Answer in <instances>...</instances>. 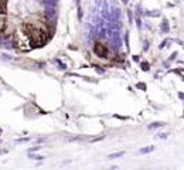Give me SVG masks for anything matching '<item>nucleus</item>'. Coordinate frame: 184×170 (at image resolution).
Masks as SVG:
<instances>
[{
    "label": "nucleus",
    "instance_id": "2",
    "mask_svg": "<svg viewBox=\"0 0 184 170\" xmlns=\"http://www.w3.org/2000/svg\"><path fill=\"white\" fill-rule=\"evenodd\" d=\"M93 51H95V54H96L98 57H101V58H106L109 50H108V47H106L105 44L95 43V45H93Z\"/></svg>",
    "mask_w": 184,
    "mask_h": 170
},
{
    "label": "nucleus",
    "instance_id": "1",
    "mask_svg": "<svg viewBox=\"0 0 184 170\" xmlns=\"http://www.w3.org/2000/svg\"><path fill=\"white\" fill-rule=\"evenodd\" d=\"M50 27L44 17L31 16L18 26L16 31V44L21 50H33L41 47L50 38Z\"/></svg>",
    "mask_w": 184,
    "mask_h": 170
},
{
    "label": "nucleus",
    "instance_id": "6",
    "mask_svg": "<svg viewBox=\"0 0 184 170\" xmlns=\"http://www.w3.org/2000/svg\"><path fill=\"white\" fill-rule=\"evenodd\" d=\"M163 123L162 122H156V123H152V125H150V128H159V126H162Z\"/></svg>",
    "mask_w": 184,
    "mask_h": 170
},
{
    "label": "nucleus",
    "instance_id": "4",
    "mask_svg": "<svg viewBox=\"0 0 184 170\" xmlns=\"http://www.w3.org/2000/svg\"><path fill=\"white\" fill-rule=\"evenodd\" d=\"M125 155V152H118V153H112V155H109V159H115V157H120Z\"/></svg>",
    "mask_w": 184,
    "mask_h": 170
},
{
    "label": "nucleus",
    "instance_id": "3",
    "mask_svg": "<svg viewBox=\"0 0 184 170\" xmlns=\"http://www.w3.org/2000/svg\"><path fill=\"white\" fill-rule=\"evenodd\" d=\"M6 24V0H0V31Z\"/></svg>",
    "mask_w": 184,
    "mask_h": 170
},
{
    "label": "nucleus",
    "instance_id": "5",
    "mask_svg": "<svg viewBox=\"0 0 184 170\" xmlns=\"http://www.w3.org/2000/svg\"><path fill=\"white\" fill-rule=\"evenodd\" d=\"M150 150H153V148H152V146H149V148H146V149H142L140 153H147V152H150Z\"/></svg>",
    "mask_w": 184,
    "mask_h": 170
}]
</instances>
